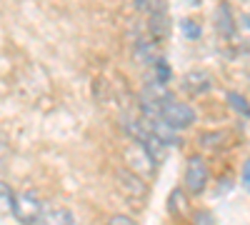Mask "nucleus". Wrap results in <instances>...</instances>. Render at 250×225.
Here are the masks:
<instances>
[{"mask_svg":"<svg viewBox=\"0 0 250 225\" xmlns=\"http://www.w3.org/2000/svg\"><path fill=\"white\" fill-rule=\"evenodd\" d=\"M243 188L250 190V160L245 163V168H243Z\"/></svg>","mask_w":250,"mask_h":225,"instance_id":"a211bd4d","label":"nucleus"},{"mask_svg":"<svg viewBox=\"0 0 250 225\" xmlns=\"http://www.w3.org/2000/svg\"><path fill=\"white\" fill-rule=\"evenodd\" d=\"M35 225H78V220L68 208H55V210H48L40 215Z\"/></svg>","mask_w":250,"mask_h":225,"instance_id":"6e6552de","label":"nucleus"},{"mask_svg":"<svg viewBox=\"0 0 250 225\" xmlns=\"http://www.w3.org/2000/svg\"><path fill=\"white\" fill-rule=\"evenodd\" d=\"M170 35V18L165 13V8L155 10L148 15V38H153L155 43H163Z\"/></svg>","mask_w":250,"mask_h":225,"instance_id":"0eeeda50","label":"nucleus"},{"mask_svg":"<svg viewBox=\"0 0 250 225\" xmlns=\"http://www.w3.org/2000/svg\"><path fill=\"white\" fill-rule=\"evenodd\" d=\"M115 183L120 193H125L128 198H135V200H145L150 195V188H148V180L140 178L138 173H133L130 168H118L115 170Z\"/></svg>","mask_w":250,"mask_h":225,"instance_id":"20e7f679","label":"nucleus"},{"mask_svg":"<svg viewBox=\"0 0 250 225\" xmlns=\"http://www.w3.org/2000/svg\"><path fill=\"white\" fill-rule=\"evenodd\" d=\"M168 208H170V213L178 215V218L188 215V213H190V208H188V193L175 190V193L170 195V200H168Z\"/></svg>","mask_w":250,"mask_h":225,"instance_id":"f8f14e48","label":"nucleus"},{"mask_svg":"<svg viewBox=\"0 0 250 225\" xmlns=\"http://www.w3.org/2000/svg\"><path fill=\"white\" fill-rule=\"evenodd\" d=\"M43 213H45L43 200H40V195L35 190H23V193L15 195V210H13V215H15L18 223L35 225Z\"/></svg>","mask_w":250,"mask_h":225,"instance_id":"7ed1b4c3","label":"nucleus"},{"mask_svg":"<svg viewBox=\"0 0 250 225\" xmlns=\"http://www.w3.org/2000/svg\"><path fill=\"white\" fill-rule=\"evenodd\" d=\"M170 78H173V70H170V65L165 63V60H160V58H158L155 63H153V78H150V80H155V83L165 85Z\"/></svg>","mask_w":250,"mask_h":225,"instance_id":"4468645a","label":"nucleus"},{"mask_svg":"<svg viewBox=\"0 0 250 225\" xmlns=\"http://www.w3.org/2000/svg\"><path fill=\"white\" fill-rule=\"evenodd\" d=\"M225 103L230 105L233 113H238V115H243V118H250V103H248L240 93H233V90H230V93L225 95Z\"/></svg>","mask_w":250,"mask_h":225,"instance_id":"ddd939ff","label":"nucleus"},{"mask_svg":"<svg viewBox=\"0 0 250 225\" xmlns=\"http://www.w3.org/2000/svg\"><path fill=\"white\" fill-rule=\"evenodd\" d=\"M193 225H215V215L210 210H195L193 213Z\"/></svg>","mask_w":250,"mask_h":225,"instance_id":"dca6fc26","label":"nucleus"},{"mask_svg":"<svg viewBox=\"0 0 250 225\" xmlns=\"http://www.w3.org/2000/svg\"><path fill=\"white\" fill-rule=\"evenodd\" d=\"M15 190L8 185V183L0 180V218H5V215H13L15 210Z\"/></svg>","mask_w":250,"mask_h":225,"instance_id":"9d476101","label":"nucleus"},{"mask_svg":"<svg viewBox=\"0 0 250 225\" xmlns=\"http://www.w3.org/2000/svg\"><path fill=\"white\" fill-rule=\"evenodd\" d=\"M228 140H230L228 130H208V133L200 135V145H203V148H210V150H218V148L225 145Z\"/></svg>","mask_w":250,"mask_h":225,"instance_id":"9b49d317","label":"nucleus"},{"mask_svg":"<svg viewBox=\"0 0 250 225\" xmlns=\"http://www.w3.org/2000/svg\"><path fill=\"white\" fill-rule=\"evenodd\" d=\"M108 225H138V220H133L130 215H123V213H118V215H113V218L108 220Z\"/></svg>","mask_w":250,"mask_h":225,"instance_id":"f3484780","label":"nucleus"},{"mask_svg":"<svg viewBox=\"0 0 250 225\" xmlns=\"http://www.w3.org/2000/svg\"><path fill=\"white\" fill-rule=\"evenodd\" d=\"M123 160H125V168H130L133 173H138L140 178H153L155 175V170H158V160L148 153V148L145 145H140V143H130L128 148H125V153H123Z\"/></svg>","mask_w":250,"mask_h":225,"instance_id":"f03ea898","label":"nucleus"},{"mask_svg":"<svg viewBox=\"0 0 250 225\" xmlns=\"http://www.w3.org/2000/svg\"><path fill=\"white\" fill-rule=\"evenodd\" d=\"M213 75L208 73V70H190V73H185V78L180 80V88L185 93H190V95H205L208 90L213 88Z\"/></svg>","mask_w":250,"mask_h":225,"instance_id":"423d86ee","label":"nucleus"},{"mask_svg":"<svg viewBox=\"0 0 250 225\" xmlns=\"http://www.w3.org/2000/svg\"><path fill=\"white\" fill-rule=\"evenodd\" d=\"M230 5L228 3H220L218 5V15H215V23H218V30L223 38H230L235 33V23H233V15H230Z\"/></svg>","mask_w":250,"mask_h":225,"instance_id":"1a4fd4ad","label":"nucleus"},{"mask_svg":"<svg viewBox=\"0 0 250 225\" xmlns=\"http://www.w3.org/2000/svg\"><path fill=\"white\" fill-rule=\"evenodd\" d=\"M210 180V168L203 155H193L185 163V175H183V185L188 190V195H203Z\"/></svg>","mask_w":250,"mask_h":225,"instance_id":"f257e3e1","label":"nucleus"},{"mask_svg":"<svg viewBox=\"0 0 250 225\" xmlns=\"http://www.w3.org/2000/svg\"><path fill=\"white\" fill-rule=\"evenodd\" d=\"M180 28H183V35L188 38V40H198L200 38V33H203V28L195 23V20H183V23H180Z\"/></svg>","mask_w":250,"mask_h":225,"instance_id":"2eb2a0df","label":"nucleus"},{"mask_svg":"<svg viewBox=\"0 0 250 225\" xmlns=\"http://www.w3.org/2000/svg\"><path fill=\"white\" fill-rule=\"evenodd\" d=\"M195 110L188 105V103H180V100H170L168 105L163 108V120L168 123L170 128L175 130H185V128H190L193 123H195Z\"/></svg>","mask_w":250,"mask_h":225,"instance_id":"39448f33","label":"nucleus"}]
</instances>
